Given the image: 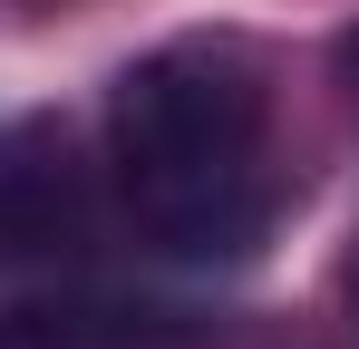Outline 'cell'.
<instances>
[{
  "mask_svg": "<svg viewBox=\"0 0 359 349\" xmlns=\"http://www.w3.org/2000/svg\"><path fill=\"white\" fill-rule=\"evenodd\" d=\"M107 156L136 224L184 262H233L272 224V88L243 39H165L107 88Z\"/></svg>",
  "mask_w": 359,
  "mask_h": 349,
  "instance_id": "cell-1",
  "label": "cell"
},
{
  "mask_svg": "<svg viewBox=\"0 0 359 349\" xmlns=\"http://www.w3.org/2000/svg\"><path fill=\"white\" fill-rule=\"evenodd\" d=\"M350 301H359V262H350Z\"/></svg>",
  "mask_w": 359,
  "mask_h": 349,
  "instance_id": "cell-4",
  "label": "cell"
},
{
  "mask_svg": "<svg viewBox=\"0 0 359 349\" xmlns=\"http://www.w3.org/2000/svg\"><path fill=\"white\" fill-rule=\"evenodd\" d=\"M340 78H350V97H359V29L340 39Z\"/></svg>",
  "mask_w": 359,
  "mask_h": 349,
  "instance_id": "cell-3",
  "label": "cell"
},
{
  "mask_svg": "<svg viewBox=\"0 0 359 349\" xmlns=\"http://www.w3.org/2000/svg\"><path fill=\"white\" fill-rule=\"evenodd\" d=\"M88 242V174L68 156V126L20 116L0 126V252H68Z\"/></svg>",
  "mask_w": 359,
  "mask_h": 349,
  "instance_id": "cell-2",
  "label": "cell"
}]
</instances>
